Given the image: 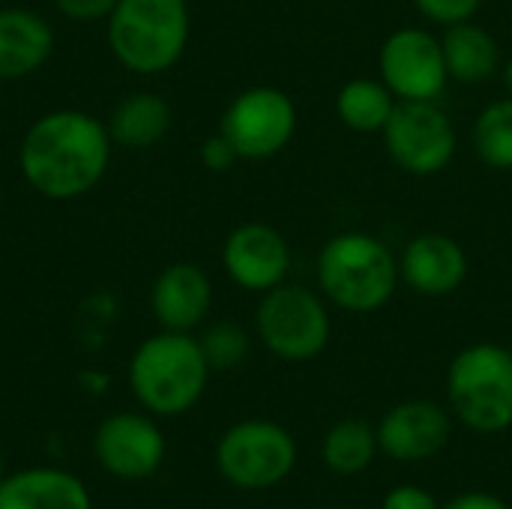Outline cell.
I'll list each match as a JSON object with an SVG mask.
<instances>
[{
  "instance_id": "obj_1",
  "label": "cell",
  "mask_w": 512,
  "mask_h": 509,
  "mask_svg": "<svg viewBox=\"0 0 512 509\" xmlns=\"http://www.w3.org/2000/svg\"><path fill=\"white\" fill-rule=\"evenodd\" d=\"M108 126L84 111H51L24 132L18 165L24 180L51 201L87 195L111 162Z\"/></svg>"
},
{
  "instance_id": "obj_2",
  "label": "cell",
  "mask_w": 512,
  "mask_h": 509,
  "mask_svg": "<svg viewBox=\"0 0 512 509\" xmlns=\"http://www.w3.org/2000/svg\"><path fill=\"white\" fill-rule=\"evenodd\" d=\"M315 279L330 306L348 315H372L402 285L399 255L369 231H342L321 246Z\"/></svg>"
},
{
  "instance_id": "obj_3",
  "label": "cell",
  "mask_w": 512,
  "mask_h": 509,
  "mask_svg": "<svg viewBox=\"0 0 512 509\" xmlns=\"http://www.w3.org/2000/svg\"><path fill=\"white\" fill-rule=\"evenodd\" d=\"M210 366L192 333L162 330L138 345L129 363L135 399L159 417H177L198 405L207 390Z\"/></svg>"
},
{
  "instance_id": "obj_4",
  "label": "cell",
  "mask_w": 512,
  "mask_h": 509,
  "mask_svg": "<svg viewBox=\"0 0 512 509\" xmlns=\"http://www.w3.org/2000/svg\"><path fill=\"white\" fill-rule=\"evenodd\" d=\"M186 0H120L108 15V48L135 75L168 72L189 45Z\"/></svg>"
},
{
  "instance_id": "obj_5",
  "label": "cell",
  "mask_w": 512,
  "mask_h": 509,
  "mask_svg": "<svg viewBox=\"0 0 512 509\" xmlns=\"http://www.w3.org/2000/svg\"><path fill=\"white\" fill-rule=\"evenodd\" d=\"M447 402L453 417L477 435L512 429V348L474 342L447 369Z\"/></svg>"
},
{
  "instance_id": "obj_6",
  "label": "cell",
  "mask_w": 512,
  "mask_h": 509,
  "mask_svg": "<svg viewBox=\"0 0 512 509\" xmlns=\"http://www.w3.org/2000/svg\"><path fill=\"white\" fill-rule=\"evenodd\" d=\"M255 333L261 345L285 363L318 360L333 336L330 303L315 288L282 282L261 294L255 309Z\"/></svg>"
},
{
  "instance_id": "obj_7",
  "label": "cell",
  "mask_w": 512,
  "mask_h": 509,
  "mask_svg": "<svg viewBox=\"0 0 512 509\" xmlns=\"http://www.w3.org/2000/svg\"><path fill=\"white\" fill-rule=\"evenodd\" d=\"M297 465L294 435L273 420H243L231 426L216 447L219 474L246 492L273 489Z\"/></svg>"
},
{
  "instance_id": "obj_8",
  "label": "cell",
  "mask_w": 512,
  "mask_h": 509,
  "mask_svg": "<svg viewBox=\"0 0 512 509\" xmlns=\"http://www.w3.org/2000/svg\"><path fill=\"white\" fill-rule=\"evenodd\" d=\"M381 138L390 162L411 177H438L459 150V129L441 102H399Z\"/></svg>"
},
{
  "instance_id": "obj_9",
  "label": "cell",
  "mask_w": 512,
  "mask_h": 509,
  "mask_svg": "<svg viewBox=\"0 0 512 509\" xmlns=\"http://www.w3.org/2000/svg\"><path fill=\"white\" fill-rule=\"evenodd\" d=\"M300 114L294 99L270 84L240 90L222 111L219 132L234 144L240 162H264L279 156L297 135Z\"/></svg>"
},
{
  "instance_id": "obj_10",
  "label": "cell",
  "mask_w": 512,
  "mask_h": 509,
  "mask_svg": "<svg viewBox=\"0 0 512 509\" xmlns=\"http://www.w3.org/2000/svg\"><path fill=\"white\" fill-rule=\"evenodd\" d=\"M378 78L399 102H438L450 84L441 36L429 27H399L378 51Z\"/></svg>"
},
{
  "instance_id": "obj_11",
  "label": "cell",
  "mask_w": 512,
  "mask_h": 509,
  "mask_svg": "<svg viewBox=\"0 0 512 509\" xmlns=\"http://www.w3.org/2000/svg\"><path fill=\"white\" fill-rule=\"evenodd\" d=\"M222 267L237 288L267 294L288 282L291 243L267 222H243L222 243Z\"/></svg>"
},
{
  "instance_id": "obj_12",
  "label": "cell",
  "mask_w": 512,
  "mask_h": 509,
  "mask_svg": "<svg viewBox=\"0 0 512 509\" xmlns=\"http://www.w3.org/2000/svg\"><path fill=\"white\" fill-rule=\"evenodd\" d=\"M378 447L396 462L435 459L453 435V417L432 399H408L393 405L375 426Z\"/></svg>"
},
{
  "instance_id": "obj_13",
  "label": "cell",
  "mask_w": 512,
  "mask_h": 509,
  "mask_svg": "<svg viewBox=\"0 0 512 509\" xmlns=\"http://www.w3.org/2000/svg\"><path fill=\"white\" fill-rule=\"evenodd\" d=\"M471 273V261L465 246L444 231H423L411 237L399 255L402 285L417 297L441 300L453 297Z\"/></svg>"
},
{
  "instance_id": "obj_14",
  "label": "cell",
  "mask_w": 512,
  "mask_h": 509,
  "mask_svg": "<svg viewBox=\"0 0 512 509\" xmlns=\"http://www.w3.org/2000/svg\"><path fill=\"white\" fill-rule=\"evenodd\" d=\"M99 465L117 480H147L165 462V435L150 417L114 414L93 441Z\"/></svg>"
},
{
  "instance_id": "obj_15",
  "label": "cell",
  "mask_w": 512,
  "mask_h": 509,
  "mask_svg": "<svg viewBox=\"0 0 512 509\" xmlns=\"http://www.w3.org/2000/svg\"><path fill=\"white\" fill-rule=\"evenodd\" d=\"M150 309L162 330L192 333L207 321L213 309V282L198 264L177 261L156 276Z\"/></svg>"
},
{
  "instance_id": "obj_16",
  "label": "cell",
  "mask_w": 512,
  "mask_h": 509,
  "mask_svg": "<svg viewBox=\"0 0 512 509\" xmlns=\"http://www.w3.org/2000/svg\"><path fill=\"white\" fill-rule=\"evenodd\" d=\"M54 33L30 9H0V81L27 78L48 63Z\"/></svg>"
},
{
  "instance_id": "obj_17",
  "label": "cell",
  "mask_w": 512,
  "mask_h": 509,
  "mask_svg": "<svg viewBox=\"0 0 512 509\" xmlns=\"http://www.w3.org/2000/svg\"><path fill=\"white\" fill-rule=\"evenodd\" d=\"M0 509H93L84 483L57 468H27L0 480Z\"/></svg>"
},
{
  "instance_id": "obj_18",
  "label": "cell",
  "mask_w": 512,
  "mask_h": 509,
  "mask_svg": "<svg viewBox=\"0 0 512 509\" xmlns=\"http://www.w3.org/2000/svg\"><path fill=\"white\" fill-rule=\"evenodd\" d=\"M441 48H444V63L450 72V81H456V84L480 87L501 72L498 39L474 18L444 27Z\"/></svg>"
},
{
  "instance_id": "obj_19",
  "label": "cell",
  "mask_w": 512,
  "mask_h": 509,
  "mask_svg": "<svg viewBox=\"0 0 512 509\" xmlns=\"http://www.w3.org/2000/svg\"><path fill=\"white\" fill-rule=\"evenodd\" d=\"M114 144L129 150H147L159 144L171 129V105L150 90L129 93L105 123Z\"/></svg>"
},
{
  "instance_id": "obj_20",
  "label": "cell",
  "mask_w": 512,
  "mask_h": 509,
  "mask_svg": "<svg viewBox=\"0 0 512 509\" xmlns=\"http://www.w3.org/2000/svg\"><path fill=\"white\" fill-rule=\"evenodd\" d=\"M396 105L399 99L393 96V90L381 78H366V75L345 81L333 99L339 123L357 135H381Z\"/></svg>"
},
{
  "instance_id": "obj_21",
  "label": "cell",
  "mask_w": 512,
  "mask_h": 509,
  "mask_svg": "<svg viewBox=\"0 0 512 509\" xmlns=\"http://www.w3.org/2000/svg\"><path fill=\"white\" fill-rule=\"evenodd\" d=\"M378 453V432L360 417L333 423L321 444V459L336 477H360Z\"/></svg>"
},
{
  "instance_id": "obj_22",
  "label": "cell",
  "mask_w": 512,
  "mask_h": 509,
  "mask_svg": "<svg viewBox=\"0 0 512 509\" xmlns=\"http://www.w3.org/2000/svg\"><path fill=\"white\" fill-rule=\"evenodd\" d=\"M471 147L492 171H512V96L492 99L474 117Z\"/></svg>"
},
{
  "instance_id": "obj_23",
  "label": "cell",
  "mask_w": 512,
  "mask_h": 509,
  "mask_svg": "<svg viewBox=\"0 0 512 509\" xmlns=\"http://www.w3.org/2000/svg\"><path fill=\"white\" fill-rule=\"evenodd\" d=\"M210 372H231L249 357V333L234 321L210 324L198 339Z\"/></svg>"
},
{
  "instance_id": "obj_24",
  "label": "cell",
  "mask_w": 512,
  "mask_h": 509,
  "mask_svg": "<svg viewBox=\"0 0 512 509\" xmlns=\"http://www.w3.org/2000/svg\"><path fill=\"white\" fill-rule=\"evenodd\" d=\"M411 3L429 24L450 27L459 21H471L486 0H411Z\"/></svg>"
},
{
  "instance_id": "obj_25",
  "label": "cell",
  "mask_w": 512,
  "mask_h": 509,
  "mask_svg": "<svg viewBox=\"0 0 512 509\" xmlns=\"http://www.w3.org/2000/svg\"><path fill=\"white\" fill-rule=\"evenodd\" d=\"M237 162H240V156H237L234 144H231L222 132L210 135V138L201 144V165H204L207 171L225 174V171H231Z\"/></svg>"
},
{
  "instance_id": "obj_26",
  "label": "cell",
  "mask_w": 512,
  "mask_h": 509,
  "mask_svg": "<svg viewBox=\"0 0 512 509\" xmlns=\"http://www.w3.org/2000/svg\"><path fill=\"white\" fill-rule=\"evenodd\" d=\"M381 509H441V504L435 501V495L429 489L414 486V483H402L384 495Z\"/></svg>"
},
{
  "instance_id": "obj_27",
  "label": "cell",
  "mask_w": 512,
  "mask_h": 509,
  "mask_svg": "<svg viewBox=\"0 0 512 509\" xmlns=\"http://www.w3.org/2000/svg\"><path fill=\"white\" fill-rule=\"evenodd\" d=\"M120 0H54V6L60 9V15L72 18V21H96V18H108L114 12Z\"/></svg>"
},
{
  "instance_id": "obj_28",
  "label": "cell",
  "mask_w": 512,
  "mask_h": 509,
  "mask_svg": "<svg viewBox=\"0 0 512 509\" xmlns=\"http://www.w3.org/2000/svg\"><path fill=\"white\" fill-rule=\"evenodd\" d=\"M441 509H512L507 501H501L498 495H489V492H465V495H456L450 504H444Z\"/></svg>"
},
{
  "instance_id": "obj_29",
  "label": "cell",
  "mask_w": 512,
  "mask_h": 509,
  "mask_svg": "<svg viewBox=\"0 0 512 509\" xmlns=\"http://www.w3.org/2000/svg\"><path fill=\"white\" fill-rule=\"evenodd\" d=\"M501 78H504V87H507V96H512V57L501 66Z\"/></svg>"
},
{
  "instance_id": "obj_30",
  "label": "cell",
  "mask_w": 512,
  "mask_h": 509,
  "mask_svg": "<svg viewBox=\"0 0 512 509\" xmlns=\"http://www.w3.org/2000/svg\"><path fill=\"white\" fill-rule=\"evenodd\" d=\"M0 480H3V459H0Z\"/></svg>"
},
{
  "instance_id": "obj_31",
  "label": "cell",
  "mask_w": 512,
  "mask_h": 509,
  "mask_svg": "<svg viewBox=\"0 0 512 509\" xmlns=\"http://www.w3.org/2000/svg\"><path fill=\"white\" fill-rule=\"evenodd\" d=\"M510 348H512V339H510Z\"/></svg>"
}]
</instances>
